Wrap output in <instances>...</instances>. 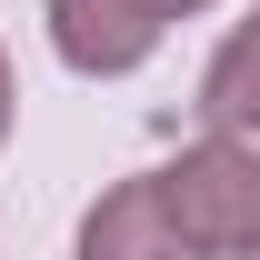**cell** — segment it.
I'll list each match as a JSON object with an SVG mask.
<instances>
[{
  "label": "cell",
  "instance_id": "5b68a950",
  "mask_svg": "<svg viewBox=\"0 0 260 260\" xmlns=\"http://www.w3.org/2000/svg\"><path fill=\"white\" fill-rule=\"evenodd\" d=\"M0 140H10V60H0Z\"/></svg>",
  "mask_w": 260,
  "mask_h": 260
},
{
  "label": "cell",
  "instance_id": "7a4b0ae2",
  "mask_svg": "<svg viewBox=\"0 0 260 260\" xmlns=\"http://www.w3.org/2000/svg\"><path fill=\"white\" fill-rule=\"evenodd\" d=\"M170 10L160 0H50V40H60V60L80 80H120L160 50Z\"/></svg>",
  "mask_w": 260,
  "mask_h": 260
},
{
  "label": "cell",
  "instance_id": "8992f818",
  "mask_svg": "<svg viewBox=\"0 0 260 260\" xmlns=\"http://www.w3.org/2000/svg\"><path fill=\"white\" fill-rule=\"evenodd\" d=\"M160 10H170V20H180V10H210V0H160Z\"/></svg>",
  "mask_w": 260,
  "mask_h": 260
},
{
  "label": "cell",
  "instance_id": "277c9868",
  "mask_svg": "<svg viewBox=\"0 0 260 260\" xmlns=\"http://www.w3.org/2000/svg\"><path fill=\"white\" fill-rule=\"evenodd\" d=\"M200 120L230 130V140H260V20H240V30L210 50V70H200Z\"/></svg>",
  "mask_w": 260,
  "mask_h": 260
},
{
  "label": "cell",
  "instance_id": "6da1fadb",
  "mask_svg": "<svg viewBox=\"0 0 260 260\" xmlns=\"http://www.w3.org/2000/svg\"><path fill=\"white\" fill-rule=\"evenodd\" d=\"M160 200L200 260H260V140H230V130L190 140L160 170Z\"/></svg>",
  "mask_w": 260,
  "mask_h": 260
},
{
  "label": "cell",
  "instance_id": "3957f363",
  "mask_svg": "<svg viewBox=\"0 0 260 260\" xmlns=\"http://www.w3.org/2000/svg\"><path fill=\"white\" fill-rule=\"evenodd\" d=\"M80 260H200L190 230L170 220V200H160V170H140V180H120V190L90 200V220H80Z\"/></svg>",
  "mask_w": 260,
  "mask_h": 260
}]
</instances>
